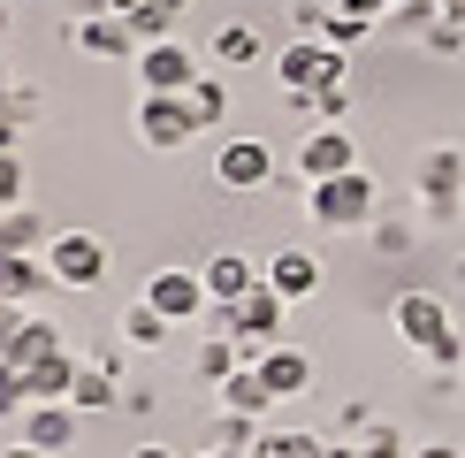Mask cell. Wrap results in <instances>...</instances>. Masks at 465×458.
<instances>
[{
	"label": "cell",
	"instance_id": "1",
	"mask_svg": "<svg viewBox=\"0 0 465 458\" xmlns=\"http://www.w3.org/2000/svg\"><path fill=\"white\" fill-rule=\"evenodd\" d=\"M397 336L412 344L420 359H428V367H465V344H458V329H450V305H442L435 291H404L397 298Z\"/></svg>",
	"mask_w": 465,
	"mask_h": 458
},
{
	"label": "cell",
	"instance_id": "2",
	"mask_svg": "<svg viewBox=\"0 0 465 458\" xmlns=\"http://www.w3.org/2000/svg\"><path fill=\"white\" fill-rule=\"evenodd\" d=\"M381 206V184L366 176V168H351V176H328V184H305V214H313L321 229H366Z\"/></svg>",
	"mask_w": 465,
	"mask_h": 458
},
{
	"label": "cell",
	"instance_id": "3",
	"mask_svg": "<svg viewBox=\"0 0 465 458\" xmlns=\"http://www.w3.org/2000/svg\"><path fill=\"white\" fill-rule=\"evenodd\" d=\"M275 76H282V92H298V100H321V92L343 85V46H328V38H298V46L275 54Z\"/></svg>",
	"mask_w": 465,
	"mask_h": 458
},
{
	"label": "cell",
	"instance_id": "4",
	"mask_svg": "<svg viewBox=\"0 0 465 458\" xmlns=\"http://www.w3.org/2000/svg\"><path fill=\"white\" fill-rule=\"evenodd\" d=\"M38 260H46V275L62 283V291H92V283L107 275V244L92 237V229H62V237H54Z\"/></svg>",
	"mask_w": 465,
	"mask_h": 458
},
{
	"label": "cell",
	"instance_id": "5",
	"mask_svg": "<svg viewBox=\"0 0 465 458\" xmlns=\"http://www.w3.org/2000/svg\"><path fill=\"white\" fill-rule=\"evenodd\" d=\"M359 168V138L343 123H321L313 138H298V184H328V176H351Z\"/></svg>",
	"mask_w": 465,
	"mask_h": 458
},
{
	"label": "cell",
	"instance_id": "6",
	"mask_svg": "<svg viewBox=\"0 0 465 458\" xmlns=\"http://www.w3.org/2000/svg\"><path fill=\"white\" fill-rule=\"evenodd\" d=\"M199 54L183 46V38H153V46H138V85L145 92H191L199 85Z\"/></svg>",
	"mask_w": 465,
	"mask_h": 458
},
{
	"label": "cell",
	"instance_id": "7",
	"mask_svg": "<svg viewBox=\"0 0 465 458\" xmlns=\"http://www.w3.org/2000/svg\"><path fill=\"white\" fill-rule=\"evenodd\" d=\"M138 138H145L153 153H176V145L199 138V123H191L183 92H145V100H138Z\"/></svg>",
	"mask_w": 465,
	"mask_h": 458
},
{
	"label": "cell",
	"instance_id": "8",
	"mask_svg": "<svg viewBox=\"0 0 465 458\" xmlns=\"http://www.w3.org/2000/svg\"><path fill=\"white\" fill-rule=\"evenodd\" d=\"M69 46L92 54V62H138V31H130V15H107V8H92L84 24L69 31Z\"/></svg>",
	"mask_w": 465,
	"mask_h": 458
},
{
	"label": "cell",
	"instance_id": "9",
	"mask_svg": "<svg viewBox=\"0 0 465 458\" xmlns=\"http://www.w3.org/2000/svg\"><path fill=\"white\" fill-rule=\"evenodd\" d=\"M145 298L161 305L168 321H199L206 305H214V298H206V275H199V267H161V275L145 283Z\"/></svg>",
	"mask_w": 465,
	"mask_h": 458
},
{
	"label": "cell",
	"instance_id": "10",
	"mask_svg": "<svg viewBox=\"0 0 465 458\" xmlns=\"http://www.w3.org/2000/svg\"><path fill=\"white\" fill-rule=\"evenodd\" d=\"M267 176H275V153H267L260 138H229V145L214 153V184H222V191H260Z\"/></svg>",
	"mask_w": 465,
	"mask_h": 458
},
{
	"label": "cell",
	"instance_id": "11",
	"mask_svg": "<svg viewBox=\"0 0 465 458\" xmlns=\"http://www.w3.org/2000/svg\"><path fill=\"white\" fill-rule=\"evenodd\" d=\"M260 275L275 283V291H282L290 305H298V298H313V291H321V275H328V267H321V253L290 244V253H267V267H260Z\"/></svg>",
	"mask_w": 465,
	"mask_h": 458
},
{
	"label": "cell",
	"instance_id": "12",
	"mask_svg": "<svg viewBox=\"0 0 465 458\" xmlns=\"http://www.w3.org/2000/svg\"><path fill=\"white\" fill-rule=\"evenodd\" d=\"M412 184H420V199H435V206H465V153H420V168H412Z\"/></svg>",
	"mask_w": 465,
	"mask_h": 458
},
{
	"label": "cell",
	"instance_id": "13",
	"mask_svg": "<svg viewBox=\"0 0 465 458\" xmlns=\"http://www.w3.org/2000/svg\"><path fill=\"white\" fill-rule=\"evenodd\" d=\"M199 275H206V298H214V305H237L252 283H260V267H252L244 253H206Z\"/></svg>",
	"mask_w": 465,
	"mask_h": 458
},
{
	"label": "cell",
	"instance_id": "14",
	"mask_svg": "<svg viewBox=\"0 0 465 458\" xmlns=\"http://www.w3.org/2000/svg\"><path fill=\"white\" fill-rule=\"evenodd\" d=\"M24 443L46 451V458L69 451V443H76V405H31V413H24Z\"/></svg>",
	"mask_w": 465,
	"mask_h": 458
},
{
	"label": "cell",
	"instance_id": "15",
	"mask_svg": "<svg viewBox=\"0 0 465 458\" xmlns=\"http://www.w3.org/2000/svg\"><path fill=\"white\" fill-rule=\"evenodd\" d=\"M76 359L69 352H54V359H38V367H24V382H31V405H69V390H76Z\"/></svg>",
	"mask_w": 465,
	"mask_h": 458
},
{
	"label": "cell",
	"instance_id": "16",
	"mask_svg": "<svg viewBox=\"0 0 465 458\" xmlns=\"http://www.w3.org/2000/svg\"><path fill=\"white\" fill-rule=\"evenodd\" d=\"M260 382H267L275 397H305V390H313V359L290 352V344H275V352L260 359Z\"/></svg>",
	"mask_w": 465,
	"mask_h": 458
},
{
	"label": "cell",
	"instance_id": "17",
	"mask_svg": "<svg viewBox=\"0 0 465 458\" xmlns=\"http://www.w3.org/2000/svg\"><path fill=\"white\" fill-rule=\"evenodd\" d=\"M46 260H38V253H0V298H8V305H31L38 291H46Z\"/></svg>",
	"mask_w": 465,
	"mask_h": 458
},
{
	"label": "cell",
	"instance_id": "18",
	"mask_svg": "<svg viewBox=\"0 0 465 458\" xmlns=\"http://www.w3.org/2000/svg\"><path fill=\"white\" fill-rule=\"evenodd\" d=\"M214 397H222V413H244V420H260L267 405H275V390L260 382V367H237L229 382H214Z\"/></svg>",
	"mask_w": 465,
	"mask_h": 458
},
{
	"label": "cell",
	"instance_id": "19",
	"mask_svg": "<svg viewBox=\"0 0 465 458\" xmlns=\"http://www.w3.org/2000/svg\"><path fill=\"white\" fill-rule=\"evenodd\" d=\"M214 62H222V69H252V62H267L260 24H222V31H214Z\"/></svg>",
	"mask_w": 465,
	"mask_h": 458
},
{
	"label": "cell",
	"instance_id": "20",
	"mask_svg": "<svg viewBox=\"0 0 465 458\" xmlns=\"http://www.w3.org/2000/svg\"><path fill=\"white\" fill-rule=\"evenodd\" d=\"M46 222L31 214V206H0V253H46Z\"/></svg>",
	"mask_w": 465,
	"mask_h": 458
},
{
	"label": "cell",
	"instance_id": "21",
	"mask_svg": "<svg viewBox=\"0 0 465 458\" xmlns=\"http://www.w3.org/2000/svg\"><path fill=\"white\" fill-rule=\"evenodd\" d=\"M168 329H176V321H168L153 298H138V305L123 314V344H138V352H161V344H168Z\"/></svg>",
	"mask_w": 465,
	"mask_h": 458
},
{
	"label": "cell",
	"instance_id": "22",
	"mask_svg": "<svg viewBox=\"0 0 465 458\" xmlns=\"http://www.w3.org/2000/svg\"><path fill=\"white\" fill-rule=\"evenodd\" d=\"M191 8V0H138L130 8V31H138V46H153V38H176V15Z\"/></svg>",
	"mask_w": 465,
	"mask_h": 458
},
{
	"label": "cell",
	"instance_id": "23",
	"mask_svg": "<svg viewBox=\"0 0 465 458\" xmlns=\"http://www.w3.org/2000/svg\"><path fill=\"white\" fill-rule=\"evenodd\" d=\"M54 352H69V344H62V329H54V321H24V336H15L8 367H38V359H54Z\"/></svg>",
	"mask_w": 465,
	"mask_h": 458
},
{
	"label": "cell",
	"instance_id": "24",
	"mask_svg": "<svg viewBox=\"0 0 465 458\" xmlns=\"http://www.w3.org/2000/svg\"><path fill=\"white\" fill-rule=\"evenodd\" d=\"M183 107H191V123H199V130H214L222 114H229V92H222V76H199V85L183 92Z\"/></svg>",
	"mask_w": 465,
	"mask_h": 458
},
{
	"label": "cell",
	"instance_id": "25",
	"mask_svg": "<svg viewBox=\"0 0 465 458\" xmlns=\"http://www.w3.org/2000/svg\"><path fill=\"white\" fill-rule=\"evenodd\" d=\"M114 397H123V390H114V374L107 367H84V374H76V390H69V405L76 413H107Z\"/></svg>",
	"mask_w": 465,
	"mask_h": 458
},
{
	"label": "cell",
	"instance_id": "26",
	"mask_svg": "<svg viewBox=\"0 0 465 458\" xmlns=\"http://www.w3.org/2000/svg\"><path fill=\"white\" fill-rule=\"evenodd\" d=\"M252 458H328V443L321 435H260Z\"/></svg>",
	"mask_w": 465,
	"mask_h": 458
},
{
	"label": "cell",
	"instance_id": "27",
	"mask_svg": "<svg viewBox=\"0 0 465 458\" xmlns=\"http://www.w3.org/2000/svg\"><path fill=\"white\" fill-rule=\"evenodd\" d=\"M244 367V352H237V336H214V344H206V352H199V374L206 382H229V374H237Z\"/></svg>",
	"mask_w": 465,
	"mask_h": 458
},
{
	"label": "cell",
	"instance_id": "28",
	"mask_svg": "<svg viewBox=\"0 0 465 458\" xmlns=\"http://www.w3.org/2000/svg\"><path fill=\"white\" fill-rule=\"evenodd\" d=\"M24 413H31V382H24V367L0 359V420H24Z\"/></svg>",
	"mask_w": 465,
	"mask_h": 458
},
{
	"label": "cell",
	"instance_id": "29",
	"mask_svg": "<svg viewBox=\"0 0 465 458\" xmlns=\"http://www.w3.org/2000/svg\"><path fill=\"white\" fill-rule=\"evenodd\" d=\"M366 31L374 24H366V15H343V8H328V24H321L328 46H366Z\"/></svg>",
	"mask_w": 465,
	"mask_h": 458
},
{
	"label": "cell",
	"instance_id": "30",
	"mask_svg": "<svg viewBox=\"0 0 465 458\" xmlns=\"http://www.w3.org/2000/svg\"><path fill=\"white\" fill-rule=\"evenodd\" d=\"M0 206H24V161L0 153Z\"/></svg>",
	"mask_w": 465,
	"mask_h": 458
},
{
	"label": "cell",
	"instance_id": "31",
	"mask_svg": "<svg viewBox=\"0 0 465 458\" xmlns=\"http://www.w3.org/2000/svg\"><path fill=\"white\" fill-rule=\"evenodd\" d=\"M24 321H31V314H24V305H8V298H0V359H8V352H15V336H24Z\"/></svg>",
	"mask_w": 465,
	"mask_h": 458
},
{
	"label": "cell",
	"instance_id": "32",
	"mask_svg": "<svg viewBox=\"0 0 465 458\" xmlns=\"http://www.w3.org/2000/svg\"><path fill=\"white\" fill-rule=\"evenodd\" d=\"M359 458H404V443H397V428H366V443H359Z\"/></svg>",
	"mask_w": 465,
	"mask_h": 458
},
{
	"label": "cell",
	"instance_id": "33",
	"mask_svg": "<svg viewBox=\"0 0 465 458\" xmlns=\"http://www.w3.org/2000/svg\"><path fill=\"white\" fill-rule=\"evenodd\" d=\"M31 114H38V92L15 85V92H8V123H31Z\"/></svg>",
	"mask_w": 465,
	"mask_h": 458
},
{
	"label": "cell",
	"instance_id": "34",
	"mask_svg": "<svg viewBox=\"0 0 465 458\" xmlns=\"http://www.w3.org/2000/svg\"><path fill=\"white\" fill-rule=\"evenodd\" d=\"M336 8H343V15H366V24H374V15H390L397 0H336Z\"/></svg>",
	"mask_w": 465,
	"mask_h": 458
},
{
	"label": "cell",
	"instance_id": "35",
	"mask_svg": "<svg viewBox=\"0 0 465 458\" xmlns=\"http://www.w3.org/2000/svg\"><path fill=\"white\" fill-rule=\"evenodd\" d=\"M84 8H107V15H130L138 0H84Z\"/></svg>",
	"mask_w": 465,
	"mask_h": 458
},
{
	"label": "cell",
	"instance_id": "36",
	"mask_svg": "<svg viewBox=\"0 0 465 458\" xmlns=\"http://www.w3.org/2000/svg\"><path fill=\"white\" fill-rule=\"evenodd\" d=\"M130 458H176V451H168V443H138V451H130Z\"/></svg>",
	"mask_w": 465,
	"mask_h": 458
},
{
	"label": "cell",
	"instance_id": "37",
	"mask_svg": "<svg viewBox=\"0 0 465 458\" xmlns=\"http://www.w3.org/2000/svg\"><path fill=\"white\" fill-rule=\"evenodd\" d=\"M412 458H458V451H450V443H420Z\"/></svg>",
	"mask_w": 465,
	"mask_h": 458
},
{
	"label": "cell",
	"instance_id": "38",
	"mask_svg": "<svg viewBox=\"0 0 465 458\" xmlns=\"http://www.w3.org/2000/svg\"><path fill=\"white\" fill-rule=\"evenodd\" d=\"M8 92H15V76H8V62H0V114H8Z\"/></svg>",
	"mask_w": 465,
	"mask_h": 458
},
{
	"label": "cell",
	"instance_id": "39",
	"mask_svg": "<svg viewBox=\"0 0 465 458\" xmlns=\"http://www.w3.org/2000/svg\"><path fill=\"white\" fill-rule=\"evenodd\" d=\"M0 153H15V123H8V114H0Z\"/></svg>",
	"mask_w": 465,
	"mask_h": 458
},
{
	"label": "cell",
	"instance_id": "40",
	"mask_svg": "<svg viewBox=\"0 0 465 458\" xmlns=\"http://www.w3.org/2000/svg\"><path fill=\"white\" fill-rule=\"evenodd\" d=\"M0 458H46V451H31V443H8V451H0Z\"/></svg>",
	"mask_w": 465,
	"mask_h": 458
},
{
	"label": "cell",
	"instance_id": "41",
	"mask_svg": "<svg viewBox=\"0 0 465 458\" xmlns=\"http://www.w3.org/2000/svg\"><path fill=\"white\" fill-rule=\"evenodd\" d=\"M442 15H450V24H458V31H465V0H450V8H442Z\"/></svg>",
	"mask_w": 465,
	"mask_h": 458
},
{
	"label": "cell",
	"instance_id": "42",
	"mask_svg": "<svg viewBox=\"0 0 465 458\" xmlns=\"http://www.w3.org/2000/svg\"><path fill=\"white\" fill-rule=\"evenodd\" d=\"M199 458H244V451H214V443H206V451H199Z\"/></svg>",
	"mask_w": 465,
	"mask_h": 458
},
{
	"label": "cell",
	"instance_id": "43",
	"mask_svg": "<svg viewBox=\"0 0 465 458\" xmlns=\"http://www.w3.org/2000/svg\"><path fill=\"white\" fill-rule=\"evenodd\" d=\"M0 38H8V15H0Z\"/></svg>",
	"mask_w": 465,
	"mask_h": 458
},
{
	"label": "cell",
	"instance_id": "44",
	"mask_svg": "<svg viewBox=\"0 0 465 458\" xmlns=\"http://www.w3.org/2000/svg\"><path fill=\"white\" fill-rule=\"evenodd\" d=\"M435 8H450V0H435Z\"/></svg>",
	"mask_w": 465,
	"mask_h": 458
}]
</instances>
